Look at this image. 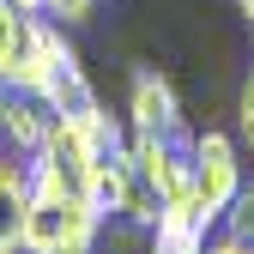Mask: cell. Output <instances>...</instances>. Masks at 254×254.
I'll use <instances>...</instances> for the list:
<instances>
[{
	"label": "cell",
	"mask_w": 254,
	"mask_h": 254,
	"mask_svg": "<svg viewBox=\"0 0 254 254\" xmlns=\"http://www.w3.org/2000/svg\"><path fill=\"white\" fill-rule=\"evenodd\" d=\"M236 188H242V151L230 133H194V200L212 212V218H224V206L236 200Z\"/></svg>",
	"instance_id": "277c9868"
},
{
	"label": "cell",
	"mask_w": 254,
	"mask_h": 254,
	"mask_svg": "<svg viewBox=\"0 0 254 254\" xmlns=\"http://www.w3.org/2000/svg\"><path fill=\"white\" fill-rule=\"evenodd\" d=\"M91 6H97V0H43V12H49L55 24H79Z\"/></svg>",
	"instance_id": "8fae6325"
},
{
	"label": "cell",
	"mask_w": 254,
	"mask_h": 254,
	"mask_svg": "<svg viewBox=\"0 0 254 254\" xmlns=\"http://www.w3.org/2000/svg\"><path fill=\"white\" fill-rule=\"evenodd\" d=\"M248 151H254V139H248Z\"/></svg>",
	"instance_id": "2e32d148"
},
{
	"label": "cell",
	"mask_w": 254,
	"mask_h": 254,
	"mask_svg": "<svg viewBox=\"0 0 254 254\" xmlns=\"http://www.w3.org/2000/svg\"><path fill=\"white\" fill-rule=\"evenodd\" d=\"M218 218L200 206V200H170L151 224V254H206V236H212Z\"/></svg>",
	"instance_id": "8992f818"
},
{
	"label": "cell",
	"mask_w": 254,
	"mask_h": 254,
	"mask_svg": "<svg viewBox=\"0 0 254 254\" xmlns=\"http://www.w3.org/2000/svg\"><path fill=\"white\" fill-rule=\"evenodd\" d=\"M236 127H242V139H254V73L242 85V103H236Z\"/></svg>",
	"instance_id": "7c38bea8"
},
{
	"label": "cell",
	"mask_w": 254,
	"mask_h": 254,
	"mask_svg": "<svg viewBox=\"0 0 254 254\" xmlns=\"http://www.w3.org/2000/svg\"><path fill=\"white\" fill-rule=\"evenodd\" d=\"M49 109H43V97H30V91H6L0 85V139H6V151L12 157H37L43 151V139H49Z\"/></svg>",
	"instance_id": "52a82bcc"
},
{
	"label": "cell",
	"mask_w": 254,
	"mask_h": 254,
	"mask_svg": "<svg viewBox=\"0 0 254 254\" xmlns=\"http://www.w3.org/2000/svg\"><path fill=\"white\" fill-rule=\"evenodd\" d=\"M236 12H242V18H248V24H254V0H236Z\"/></svg>",
	"instance_id": "5bb4252c"
},
{
	"label": "cell",
	"mask_w": 254,
	"mask_h": 254,
	"mask_svg": "<svg viewBox=\"0 0 254 254\" xmlns=\"http://www.w3.org/2000/svg\"><path fill=\"white\" fill-rule=\"evenodd\" d=\"M206 254H254V242H236V236H218V242H206Z\"/></svg>",
	"instance_id": "4fadbf2b"
},
{
	"label": "cell",
	"mask_w": 254,
	"mask_h": 254,
	"mask_svg": "<svg viewBox=\"0 0 254 254\" xmlns=\"http://www.w3.org/2000/svg\"><path fill=\"white\" fill-rule=\"evenodd\" d=\"M224 236H236V242H254V188H248V182L236 188V200L224 206Z\"/></svg>",
	"instance_id": "30bf717a"
},
{
	"label": "cell",
	"mask_w": 254,
	"mask_h": 254,
	"mask_svg": "<svg viewBox=\"0 0 254 254\" xmlns=\"http://www.w3.org/2000/svg\"><path fill=\"white\" fill-rule=\"evenodd\" d=\"M30 37H37V12L12 6V0H0V85H12L24 55H30Z\"/></svg>",
	"instance_id": "9c48e42d"
},
{
	"label": "cell",
	"mask_w": 254,
	"mask_h": 254,
	"mask_svg": "<svg viewBox=\"0 0 254 254\" xmlns=\"http://www.w3.org/2000/svg\"><path fill=\"white\" fill-rule=\"evenodd\" d=\"M97 242H103V212L91 206V200L30 194L24 248L18 254H97Z\"/></svg>",
	"instance_id": "6da1fadb"
},
{
	"label": "cell",
	"mask_w": 254,
	"mask_h": 254,
	"mask_svg": "<svg viewBox=\"0 0 254 254\" xmlns=\"http://www.w3.org/2000/svg\"><path fill=\"white\" fill-rule=\"evenodd\" d=\"M24 218H30V170L24 157H0V254L24 248Z\"/></svg>",
	"instance_id": "ba28073f"
},
{
	"label": "cell",
	"mask_w": 254,
	"mask_h": 254,
	"mask_svg": "<svg viewBox=\"0 0 254 254\" xmlns=\"http://www.w3.org/2000/svg\"><path fill=\"white\" fill-rule=\"evenodd\" d=\"M182 127V103H176V85L164 73L139 67L133 91H127V133H176Z\"/></svg>",
	"instance_id": "5b68a950"
},
{
	"label": "cell",
	"mask_w": 254,
	"mask_h": 254,
	"mask_svg": "<svg viewBox=\"0 0 254 254\" xmlns=\"http://www.w3.org/2000/svg\"><path fill=\"white\" fill-rule=\"evenodd\" d=\"M12 6H24V12H43V0H12Z\"/></svg>",
	"instance_id": "9a60e30c"
},
{
	"label": "cell",
	"mask_w": 254,
	"mask_h": 254,
	"mask_svg": "<svg viewBox=\"0 0 254 254\" xmlns=\"http://www.w3.org/2000/svg\"><path fill=\"white\" fill-rule=\"evenodd\" d=\"M133 139V170L151 182L157 200H194V139L182 133H127Z\"/></svg>",
	"instance_id": "3957f363"
},
{
	"label": "cell",
	"mask_w": 254,
	"mask_h": 254,
	"mask_svg": "<svg viewBox=\"0 0 254 254\" xmlns=\"http://www.w3.org/2000/svg\"><path fill=\"white\" fill-rule=\"evenodd\" d=\"M30 97H43V109L55 121H73V127H85V133H97V139L115 133V121L103 115V103H97V91H91V79H85V67H79V55H73L67 37L55 43V55H49V67H43Z\"/></svg>",
	"instance_id": "7a4b0ae2"
}]
</instances>
